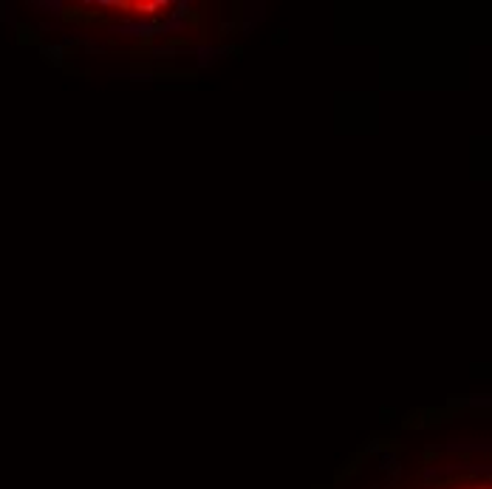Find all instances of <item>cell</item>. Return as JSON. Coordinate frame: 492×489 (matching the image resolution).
I'll return each mask as SVG.
<instances>
[{
	"label": "cell",
	"mask_w": 492,
	"mask_h": 489,
	"mask_svg": "<svg viewBox=\"0 0 492 489\" xmlns=\"http://www.w3.org/2000/svg\"><path fill=\"white\" fill-rule=\"evenodd\" d=\"M14 40H17V45H45V37L43 31L37 26H31V23H17V28H14Z\"/></svg>",
	"instance_id": "2"
},
{
	"label": "cell",
	"mask_w": 492,
	"mask_h": 489,
	"mask_svg": "<svg viewBox=\"0 0 492 489\" xmlns=\"http://www.w3.org/2000/svg\"><path fill=\"white\" fill-rule=\"evenodd\" d=\"M164 45H170V48H176V45H190V40H187V37H167Z\"/></svg>",
	"instance_id": "5"
},
{
	"label": "cell",
	"mask_w": 492,
	"mask_h": 489,
	"mask_svg": "<svg viewBox=\"0 0 492 489\" xmlns=\"http://www.w3.org/2000/svg\"><path fill=\"white\" fill-rule=\"evenodd\" d=\"M60 20L65 26H82V28L108 26V23H111L105 11H91L88 6H82V3H65V6H60Z\"/></svg>",
	"instance_id": "1"
},
{
	"label": "cell",
	"mask_w": 492,
	"mask_h": 489,
	"mask_svg": "<svg viewBox=\"0 0 492 489\" xmlns=\"http://www.w3.org/2000/svg\"><path fill=\"white\" fill-rule=\"evenodd\" d=\"M173 3L170 0H133V11H139V14H144V17H158L161 14V9H170Z\"/></svg>",
	"instance_id": "3"
},
{
	"label": "cell",
	"mask_w": 492,
	"mask_h": 489,
	"mask_svg": "<svg viewBox=\"0 0 492 489\" xmlns=\"http://www.w3.org/2000/svg\"><path fill=\"white\" fill-rule=\"evenodd\" d=\"M229 31H235V26H232V23H224V26H221V34H229Z\"/></svg>",
	"instance_id": "7"
},
{
	"label": "cell",
	"mask_w": 492,
	"mask_h": 489,
	"mask_svg": "<svg viewBox=\"0 0 492 489\" xmlns=\"http://www.w3.org/2000/svg\"><path fill=\"white\" fill-rule=\"evenodd\" d=\"M40 54H43V60L45 62H51V65H57L60 68L62 62H65V51H62V45H40Z\"/></svg>",
	"instance_id": "4"
},
{
	"label": "cell",
	"mask_w": 492,
	"mask_h": 489,
	"mask_svg": "<svg viewBox=\"0 0 492 489\" xmlns=\"http://www.w3.org/2000/svg\"><path fill=\"white\" fill-rule=\"evenodd\" d=\"M187 23H190V26H201V11H187Z\"/></svg>",
	"instance_id": "6"
}]
</instances>
